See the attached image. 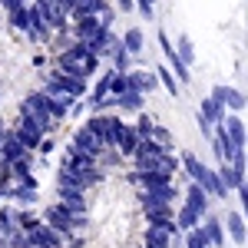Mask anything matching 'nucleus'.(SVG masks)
Segmentation results:
<instances>
[{
  "label": "nucleus",
  "instance_id": "obj_1",
  "mask_svg": "<svg viewBox=\"0 0 248 248\" xmlns=\"http://www.w3.org/2000/svg\"><path fill=\"white\" fill-rule=\"evenodd\" d=\"M96 66H99V53H93L86 43H70L63 53L57 57V70L63 73H77V77H93Z\"/></svg>",
  "mask_w": 248,
  "mask_h": 248
},
{
  "label": "nucleus",
  "instance_id": "obj_2",
  "mask_svg": "<svg viewBox=\"0 0 248 248\" xmlns=\"http://www.w3.org/2000/svg\"><path fill=\"white\" fill-rule=\"evenodd\" d=\"M73 149H79V153L93 155V159H103V153H106V142L99 139V136L90 129V126H83V129H77V136H73Z\"/></svg>",
  "mask_w": 248,
  "mask_h": 248
},
{
  "label": "nucleus",
  "instance_id": "obj_3",
  "mask_svg": "<svg viewBox=\"0 0 248 248\" xmlns=\"http://www.w3.org/2000/svg\"><path fill=\"white\" fill-rule=\"evenodd\" d=\"M179 222H166V225H149L146 232V248H172L175 235H179Z\"/></svg>",
  "mask_w": 248,
  "mask_h": 248
},
{
  "label": "nucleus",
  "instance_id": "obj_4",
  "mask_svg": "<svg viewBox=\"0 0 248 248\" xmlns=\"http://www.w3.org/2000/svg\"><path fill=\"white\" fill-rule=\"evenodd\" d=\"M209 195H212V192L205 189L202 182H189V186H186V199H182V202H186V205H192L195 212H202V215H209Z\"/></svg>",
  "mask_w": 248,
  "mask_h": 248
},
{
  "label": "nucleus",
  "instance_id": "obj_5",
  "mask_svg": "<svg viewBox=\"0 0 248 248\" xmlns=\"http://www.w3.org/2000/svg\"><path fill=\"white\" fill-rule=\"evenodd\" d=\"M50 79H53L57 86H63V90L73 96V99L86 96V77H77V73H63V70H57V73H53Z\"/></svg>",
  "mask_w": 248,
  "mask_h": 248
},
{
  "label": "nucleus",
  "instance_id": "obj_6",
  "mask_svg": "<svg viewBox=\"0 0 248 248\" xmlns=\"http://www.w3.org/2000/svg\"><path fill=\"white\" fill-rule=\"evenodd\" d=\"M212 96H215V99H222V103H225V106H229V113H242V109H245V93H238V90H235V86H212Z\"/></svg>",
  "mask_w": 248,
  "mask_h": 248
},
{
  "label": "nucleus",
  "instance_id": "obj_7",
  "mask_svg": "<svg viewBox=\"0 0 248 248\" xmlns=\"http://www.w3.org/2000/svg\"><path fill=\"white\" fill-rule=\"evenodd\" d=\"M225 229H229V238L235 245H245L248 242V218L242 212H229L225 215Z\"/></svg>",
  "mask_w": 248,
  "mask_h": 248
},
{
  "label": "nucleus",
  "instance_id": "obj_8",
  "mask_svg": "<svg viewBox=\"0 0 248 248\" xmlns=\"http://www.w3.org/2000/svg\"><path fill=\"white\" fill-rule=\"evenodd\" d=\"M99 30H103V20H99V17H79L77 27H73V40H79V43H90V40H93Z\"/></svg>",
  "mask_w": 248,
  "mask_h": 248
},
{
  "label": "nucleus",
  "instance_id": "obj_9",
  "mask_svg": "<svg viewBox=\"0 0 248 248\" xmlns=\"http://www.w3.org/2000/svg\"><path fill=\"white\" fill-rule=\"evenodd\" d=\"M182 166H186V172L192 175V182H202V186H205V179L212 175V169L195 153H182Z\"/></svg>",
  "mask_w": 248,
  "mask_h": 248
},
{
  "label": "nucleus",
  "instance_id": "obj_10",
  "mask_svg": "<svg viewBox=\"0 0 248 248\" xmlns=\"http://www.w3.org/2000/svg\"><path fill=\"white\" fill-rule=\"evenodd\" d=\"M199 113L218 126V123H225V116H229V106H225L222 99H215V96H205V99H202V106H199Z\"/></svg>",
  "mask_w": 248,
  "mask_h": 248
},
{
  "label": "nucleus",
  "instance_id": "obj_11",
  "mask_svg": "<svg viewBox=\"0 0 248 248\" xmlns=\"http://www.w3.org/2000/svg\"><path fill=\"white\" fill-rule=\"evenodd\" d=\"M202 229H205V235L212 238V245H215V248H222L225 242H229V229H225V225H222V218H215L212 212L205 215V222H202Z\"/></svg>",
  "mask_w": 248,
  "mask_h": 248
},
{
  "label": "nucleus",
  "instance_id": "obj_12",
  "mask_svg": "<svg viewBox=\"0 0 248 248\" xmlns=\"http://www.w3.org/2000/svg\"><path fill=\"white\" fill-rule=\"evenodd\" d=\"M139 142H142V133H139L136 126H123V133H119V142H116V149H119L123 155H136Z\"/></svg>",
  "mask_w": 248,
  "mask_h": 248
},
{
  "label": "nucleus",
  "instance_id": "obj_13",
  "mask_svg": "<svg viewBox=\"0 0 248 248\" xmlns=\"http://www.w3.org/2000/svg\"><path fill=\"white\" fill-rule=\"evenodd\" d=\"M225 129H229L232 142H235L238 149H245V142H248V133H245V123L238 119V113H229V116H225Z\"/></svg>",
  "mask_w": 248,
  "mask_h": 248
},
{
  "label": "nucleus",
  "instance_id": "obj_14",
  "mask_svg": "<svg viewBox=\"0 0 248 248\" xmlns=\"http://www.w3.org/2000/svg\"><path fill=\"white\" fill-rule=\"evenodd\" d=\"M218 175L225 179V186H229L232 192H238V189H242V186L248 182V179H245V172H238L235 166H232V162H222V166H218Z\"/></svg>",
  "mask_w": 248,
  "mask_h": 248
},
{
  "label": "nucleus",
  "instance_id": "obj_15",
  "mask_svg": "<svg viewBox=\"0 0 248 248\" xmlns=\"http://www.w3.org/2000/svg\"><path fill=\"white\" fill-rule=\"evenodd\" d=\"M129 79H133V90H139V93H153L155 86L162 83V79H159V73H142V70L129 73Z\"/></svg>",
  "mask_w": 248,
  "mask_h": 248
},
{
  "label": "nucleus",
  "instance_id": "obj_16",
  "mask_svg": "<svg viewBox=\"0 0 248 248\" xmlns=\"http://www.w3.org/2000/svg\"><path fill=\"white\" fill-rule=\"evenodd\" d=\"M10 27L20 30V33H30V27H33V14H30V7H17V10H10Z\"/></svg>",
  "mask_w": 248,
  "mask_h": 248
},
{
  "label": "nucleus",
  "instance_id": "obj_17",
  "mask_svg": "<svg viewBox=\"0 0 248 248\" xmlns=\"http://www.w3.org/2000/svg\"><path fill=\"white\" fill-rule=\"evenodd\" d=\"M142 103H146V93H139V90H129V93L116 96V106H119V109H133V113H139Z\"/></svg>",
  "mask_w": 248,
  "mask_h": 248
},
{
  "label": "nucleus",
  "instance_id": "obj_18",
  "mask_svg": "<svg viewBox=\"0 0 248 248\" xmlns=\"http://www.w3.org/2000/svg\"><path fill=\"white\" fill-rule=\"evenodd\" d=\"M186 248H215V245H212V238L205 235V229L199 225V229L186 232Z\"/></svg>",
  "mask_w": 248,
  "mask_h": 248
},
{
  "label": "nucleus",
  "instance_id": "obj_19",
  "mask_svg": "<svg viewBox=\"0 0 248 248\" xmlns=\"http://www.w3.org/2000/svg\"><path fill=\"white\" fill-rule=\"evenodd\" d=\"M123 43H126V50H129L133 57H139V53H142V30H139V27H129V30L123 33Z\"/></svg>",
  "mask_w": 248,
  "mask_h": 248
},
{
  "label": "nucleus",
  "instance_id": "obj_20",
  "mask_svg": "<svg viewBox=\"0 0 248 248\" xmlns=\"http://www.w3.org/2000/svg\"><path fill=\"white\" fill-rule=\"evenodd\" d=\"M175 50H179V57L186 60V63H195V43H192L189 33H179V40H175Z\"/></svg>",
  "mask_w": 248,
  "mask_h": 248
},
{
  "label": "nucleus",
  "instance_id": "obj_21",
  "mask_svg": "<svg viewBox=\"0 0 248 248\" xmlns=\"http://www.w3.org/2000/svg\"><path fill=\"white\" fill-rule=\"evenodd\" d=\"M155 73L162 79V86L169 90V96H179V77L172 73V66H155Z\"/></svg>",
  "mask_w": 248,
  "mask_h": 248
},
{
  "label": "nucleus",
  "instance_id": "obj_22",
  "mask_svg": "<svg viewBox=\"0 0 248 248\" xmlns=\"http://www.w3.org/2000/svg\"><path fill=\"white\" fill-rule=\"evenodd\" d=\"M136 129L142 133V139H153V133H155V123H153V119H149L146 113H142V116H139V123H136Z\"/></svg>",
  "mask_w": 248,
  "mask_h": 248
},
{
  "label": "nucleus",
  "instance_id": "obj_23",
  "mask_svg": "<svg viewBox=\"0 0 248 248\" xmlns=\"http://www.w3.org/2000/svg\"><path fill=\"white\" fill-rule=\"evenodd\" d=\"M136 7H139L142 20H155V0H136Z\"/></svg>",
  "mask_w": 248,
  "mask_h": 248
},
{
  "label": "nucleus",
  "instance_id": "obj_24",
  "mask_svg": "<svg viewBox=\"0 0 248 248\" xmlns=\"http://www.w3.org/2000/svg\"><path fill=\"white\" fill-rule=\"evenodd\" d=\"M153 139H155V142H162V146H166V149H172V136H169V129H162V126H155Z\"/></svg>",
  "mask_w": 248,
  "mask_h": 248
},
{
  "label": "nucleus",
  "instance_id": "obj_25",
  "mask_svg": "<svg viewBox=\"0 0 248 248\" xmlns=\"http://www.w3.org/2000/svg\"><path fill=\"white\" fill-rule=\"evenodd\" d=\"M99 20H103V27H113V20H116V10H113V7H106V10L99 14Z\"/></svg>",
  "mask_w": 248,
  "mask_h": 248
},
{
  "label": "nucleus",
  "instance_id": "obj_26",
  "mask_svg": "<svg viewBox=\"0 0 248 248\" xmlns=\"http://www.w3.org/2000/svg\"><path fill=\"white\" fill-rule=\"evenodd\" d=\"M116 3H119V10H126V14H129V10H133V7H136L133 0H116Z\"/></svg>",
  "mask_w": 248,
  "mask_h": 248
},
{
  "label": "nucleus",
  "instance_id": "obj_27",
  "mask_svg": "<svg viewBox=\"0 0 248 248\" xmlns=\"http://www.w3.org/2000/svg\"><path fill=\"white\" fill-rule=\"evenodd\" d=\"M3 195H7V186H3V182H0V199H3Z\"/></svg>",
  "mask_w": 248,
  "mask_h": 248
},
{
  "label": "nucleus",
  "instance_id": "obj_28",
  "mask_svg": "<svg viewBox=\"0 0 248 248\" xmlns=\"http://www.w3.org/2000/svg\"><path fill=\"white\" fill-rule=\"evenodd\" d=\"M182 248H186V245H182Z\"/></svg>",
  "mask_w": 248,
  "mask_h": 248
}]
</instances>
